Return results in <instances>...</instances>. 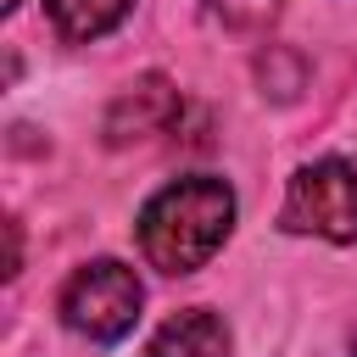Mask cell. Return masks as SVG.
Wrapping results in <instances>:
<instances>
[{
    "label": "cell",
    "instance_id": "cell-1",
    "mask_svg": "<svg viewBox=\"0 0 357 357\" xmlns=\"http://www.w3.org/2000/svg\"><path fill=\"white\" fill-rule=\"evenodd\" d=\"M229 234H234V190L229 178H212V173L162 184L139 212V257L156 273L206 268Z\"/></svg>",
    "mask_w": 357,
    "mask_h": 357
},
{
    "label": "cell",
    "instance_id": "cell-2",
    "mask_svg": "<svg viewBox=\"0 0 357 357\" xmlns=\"http://www.w3.org/2000/svg\"><path fill=\"white\" fill-rule=\"evenodd\" d=\"M139 307H145V284L117 257H95L61 284V324L95 346H117L139 324Z\"/></svg>",
    "mask_w": 357,
    "mask_h": 357
},
{
    "label": "cell",
    "instance_id": "cell-3",
    "mask_svg": "<svg viewBox=\"0 0 357 357\" xmlns=\"http://www.w3.org/2000/svg\"><path fill=\"white\" fill-rule=\"evenodd\" d=\"M279 229L318 234V240H357V156H318L301 162L284 184Z\"/></svg>",
    "mask_w": 357,
    "mask_h": 357
},
{
    "label": "cell",
    "instance_id": "cell-4",
    "mask_svg": "<svg viewBox=\"0 0 357 357\" xmlns=\"http://www.w3.org/2000/svg\"><path fill=\"white\" fill-rule=\"evenodd\" d=\"M229 351H234L229 324L212 307H184L145 340V357H229Z\"/></svg>",
    "mask_w": 357,
    "mask_h": 357
},
{
    "label": "cell",
    "instance_id": "cell-5",
    "mask_svg": "<svg viewBox=\"0 0 357 357\" xmlns=\"http://www.w3.org/2000/svg\"><path fill=\"white\" fill-rule=\"evenodd\" d=\"M128 11H134V0H45V17L67 45H89V39L112 33Z\"/></svg>",
    "mask_w": 357,
    "mask_h": 357
},
{
    "label": "cell",
    "instance_id": "cell-6",
    "mask_svg": "<svg viewBox=\"0 0 357 357\" xmlns=\"http://www.w3.org/2000/svg\"><path fill=\"white\" fill-rule=\"evenodd\" d=\"M206 17H218L223 28H257L279 11V0H201Z\"/></svg>",
    "mask_w": 357,
    "mask_h": 357
},
{
    "label": "cell",
    "instance_id": "cell-7",
    "mask_svg": "<svg viewBox=\"0 0 357 357\" xmlns=\"http://www.w3.org/2000/svg\"><path fill=\"white\" fill-rule=\"evenodd\" d=\"M17 6H22V0H0V11H17Z\"/></svg>",
    "mask_w": 357,
    "mask_h": 357
}]
</instances>
